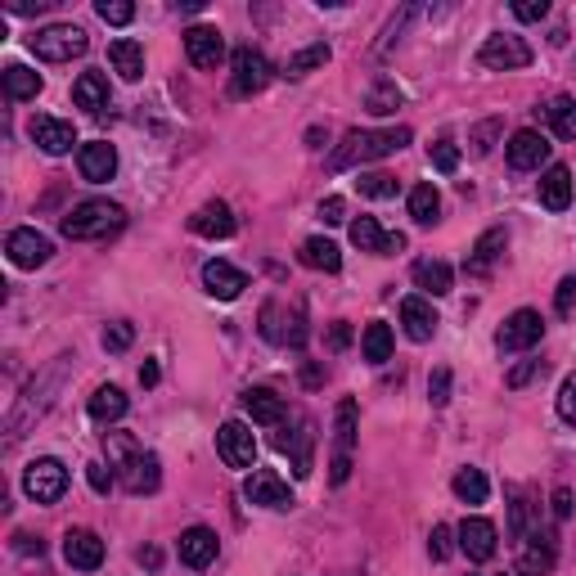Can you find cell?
<instances>
[{
	"label": "cell",
	"instance_id": "6da1fadb",
	"mask_svg": "<svg viewBox=\"0 0 576 576\" xmlns=\"http://www.w3.org/2000/svg\"><path fill=\"white\" fill-rule=\"evenodd\" d=\"M410 144V126H392V131H351L342 140V149L333 153L329 167H356V162H374V158H387V153L405 149Z\"/></svg>",
	"mask_w": 576,
	"mask_h": 576
},
{
	"label": "cell",
	"instance_id": "7a4b0ae2",
	"mask_svg": "<svg viewBox=\"0 0 576 576\" xmlns=\"http://www.w3.org/2000/svg\"><path fill=\"white\" fill-rule=\"evenodd\" d=\"M122 225H126V212L117 203H108V198H86V203H77L63 216V234L68 239H108Z\"/></svg>",
	"mask_w": 576,
	"mask_h": 576
},
{
	"label": "cell",
	"instance_id": "3957f363",
	"mask_svg": "<svg viewBox=\"0 0 576 576\" xmlns=\"http://www.w3.org/2000/svg\"><path fill=\"white\" fill-rule=\"evenodd\" d=\"M32 54L45 63H68L77 54H86V32L72 23H50L32 36Z\"/></svg>",
	"mask_w": 576,
	"mask_h": 576
},
{
	"label": "cell",
	"instance_id": "277c9868",
	"mask_svg": "<svg viewBox=\"0 0 576 576\" xmlns=\"http://www.w3.org/2000/svg\"><path fill=\"white\" fill-rule=\"evenodd\" d=\"M266 81H270L266 54L252 50V45L234 50V59H230V90H234V95L248 99V95H257V90H266Z\"/></svg>",
	"mask_w": 576,
	"mask_h": 576
},
{
	"label": "cell",
	"instance_id": "5b68a950",
	"mask_svg": "<svg viewBox=\"0 0 576 576\" xmlns=\"http://www.w3.org/2000/svg\"><path fill=\"white\" fill-rule=\"evenodd\" d=\"M23 491L32 495L36 504L63 500V491H68V468H63L59 459H36V464H27V473H23Z\"/></svg>",
	"mask_w": 576,
	"mask_h": 576
},
{
	"label": "cell",
	"instance_id": "8992f818",
	"mask_svg": "<svg viewBox=\"0 0 576 576\" xmlns=\"http://www.w3.org/2000/svg\"><path fill=\"white\" fill-rule=\"evenodd\" d=\"M216 455H221L230 468H252V464H257V437H252L248 423H239V419L221 423V432H216Z\"/></svg>",
	"mask_w": 576,
	"mask_h": 576
},
{
	"label": "cell",
	"instance_id": "52a82bcc",
	"mask_svg": "<svg viewBox=\"0 0 576 576\" xmlns=\"http://www.w3.org/2000/svg\"><path fill=\"white\" fill-rule=\"evenodd\" d=\"M545 338V320H540V311H531V306H522V311H513L509 320H504L500 329V351H527L536 347V342Z\"/></svg>",
	"mask_w": 576,
	"mask_h": 576
},
{
	"label": "cell",
	"instance_id": "ba28073f",
	"mask_svg": "<svg viewBox=\"0 0 576 576\" xmlns=\"http://www.w3.org/2000/svg\"><path fill=\"white\" fill-rule=\"evenodd\" d=\"M477 59L486 63V68H500V72H509V68H527L531 63V45L522 41V36H486L482 41V50H477Z\"/></svg>",
	"mask_w": 576,
	"mask_h": 576
},
{
	"label": "cell",
	"instance_id": "9c48e42d",
	"mask_svg": "<svg viewBox=\"0 0 576 576\" xmlns=\"http://www.w3.org/2000/svg\"><path fill=\"white\" fill-rule=\"evenodd\" d=\"M243 495H248L252 504H261V509H288L293 504V491H288V482L279 473H270V468H257V473H248V482H243Z\"/></svg>",
	"mask_w": 576,
	"mask_h": 576
},
{
	"label": "cell",
	"instance_id": "30bf717a",
	"mask_svg": "<svg viewBox=\"0 0 576 576\" xmlns=\"http://www.w3.org/2000/svg\"><path fill=\"white\" fill-rule=\"evenodd\" d=\"M162 482V468H158V455H149V450H131V455L122 459V486L131 495H149L158 491Z\"/></svg>",
	"mask_w": 576,
	"mask_h": 576
},
{
	"label": "cell",
	"instance_id": "8fae6325",
	"mask_svg": "<svg viewBox=\"0 0 576 576\" xmlns=\"http://www.w3.org/2000/svg\"><path fill=\"white\" fill-rule=\"evenodd\" d=\"M5 252H9V261H14L18 270H36V266H45L50 261V239L45 234H36V230H14L5 239Z\"/></svg>",
	"mask_w": 576,
	"mask_h": 576
},
{
	"label": "cell",
	"instance_id": "7c38bea8",
	"mask_svg": "<svg viewBox=\"0 0 576 576\" xmlns=\"http://www.w3.org/2000/svg\"><path fill=\"white\" fill-rule=\"evenodd\" d=\"M500 531H495V522L486 518H464L459 522V549H464L473 563H486V558H495V549H500Z\"/></svg>",
	"mask_w": 576,
	"mask_h": 576
},
{
	"label": "cell",
	"instance_id": "4fadbf2b",
	"mask_svg": "<svg viewBox=\"0 0 576 576\" xmlns=\"http://www.w3.org/2000/svg\"><path fill=\"white\" fill-rule=\"evenodd\" d=\"M63 558H68V567H77V572H95V567L104 563V540H99L95 531L77 527L63 536Z\"/></svg>",
	"mask_w": 576,
	"mask_h": 576
},
{
	"label": "cell",
	"instance_id": "5bb4252c",
	"mask_svg": "<svg viewBox=\"0 0 576 576\" xmlns=\"http://www.w3.org/2000/svg\"><path fill=\"white\" fill-rule=\"evenodd\" d=\"M32 140L41 144V153H50V158H59V153H68L72 144H77V131H72V122H63V117H32Z\"/></svg>",
	"mask_w": 576,
	"mask_h": 576
},
{
	"label": "cell",
	"instance_id": "9a60e30c",
	"mask_svg": "<svg viewBox=\"0 0 576 576\" xmlns=\"http://www.w3.org/2000/svg\"><path fill=\"white\" fill-rule=\"evenodd\" d=\"M351 243H356L360 252H378V257H396V252L405 248V234H383L378 230L374 216H360V221H351Z\"/></svg>",
	"mask_w": 576,
	"mask_h": 576
},
{
	"label": "cell",
	"instance_id": "2e32d148",
	"mask_svg": "<svg viewBox=\"0 0 576 576\" xmlns=\"http://www.w3.org/2000/svg\"><path fill=\"white\" fill-rule=\"evenodd\" d=\"M77 167H81V176H86L90 185H104V180H113V171H117V149H113L108 140H90V144H81Z\"/></svg>",
	"mask_w": 576,
	"mask_h": 576
},
{
	"label": "cell",
	"instance_id": "e0dca14e",
	"mask_svg": "<svg viewBox=\"0 0 576 576\" xmlns=\"http://www.w3.org/2000/svg\"><path fill=\"white\" fill-rule=\"evenodd\" d=\"M185 54L194 68H216L225 59V41L216 27H189L185 32Z\"/></svg>",
	"mask_w": 576,
	"mask_h": 576
},
{
	"label": "cell",
	"instance_id": "ac0fdd59",
	"mask_svg": "<svg viewBox=\"0 0 576 576\" xmlns=\"http://www.w3.org/2000/svg\"><path fill=\"white\" fill-rule=\"evenodd\" d=\"M549 158V140L540 131H513L509 140V167L513 171H536Z\"/></svg>",
	"mask_w": 576,
	"mask_h": 576
},
{
	"label": "cell",
	"instance_id": "d6986e66",
	"mask_svg": "<svg viewBox=\"0 0 576 576\" xmlns=\"http://www.w3.org/2000/svg\"><path fill=\"white\" fill-rule=\"evenodd\" d=\"M203 288L212 297H221V302H234V297L248 288V275L234 270L230 261H207V266H203Z\"/></svg>",
	"mask_w": 576,
	"mask_h": 576
},
{
	"label": "cell",
	"instance_id": "ffe728a7",
	"mask_svg": "<svg viewBox=\"0 0 576 576\" xmlns=\"http://www.w3.org/2000/svg\"><path fill=\"white\" fill-rule=\"evenodd\" d=\"M189 230L198 239H230L234 234V212L225 203H203L194 216H189Z\"/></svg>",
	"mask_w": 576,
	"mask_h": 576
},
{
	"label": "cell",
	"instance_id": "44dd1931",
	"mask_svg": "<svg viewBox=\"0 0 576 576\" xmlns=\"http://www.w3.org/2000/svg\"><path fill=\"white\" fill-rule=\"evenodd\" d=\"M401 324H405V333H410L414 342H428L432 333H437V311H432V302L428 297H405L401 302Z\"/></svg>",
	"mask_w": 576,
	"mask_h": 576
},
{
	"label": "cell",
	"instance_id": "7402d4cb",
	"mask_svg": "<svg viewBox=\"0 0 576 576\" xmlns=\"http://www.w3.org/2000/svg\"><path fill=\"white\" fill-rule=\"evenodd\" d=\"M180 563L185 567H207L216 558V531L212 527H189L180 531Z\"/></svg>",
	"mask_w": 576,
	"mask_h": 576
},
{
	"label": "cell",
	"instance_id": "603a6c76",
	"mask_svg": "<svg viewBox=\"0 0 576 576\" xmlns=\"http://www.w3.org/2000/svg\"><path fill=\"white\" fill-rule=\"evenodd\" d=\"M72 104L86 108V113H104L108 108V77L104 72H81L72 81Z\"/></svg>",
	"mask_w": 576,
	"mask_h": 576
},
{
	"label": "cell",
	"instance_id": "cb8c5ba5",
	"mask_svg": "<svg viewBox=\"0 0 576 576\" xmlns=\"http://www.w3.org/2000/svg\"><path fill=\"white\" fill-rule=\"evenodd\" d=\"M243 410L252 423H279L284 419V396L270 392V387H248L243 392Z\"/></svg>",
	"mask_w": 576,
	"mask_h": 576
},
{
	"label": "cell",
	"instance_id": "d4e9b609",
	"mask_svg": "<svg viewBox=\"0 0 576 576\" xmlns=\"http://www.w3.org/2000/svg\"><path fill=\"white\" fill-rule=\"evenodd\" d=\"M540 203H545L549 212H567V203H572V171L549 167L545 176H540Z\"/></svg>",
	"mask_w": 576,
	"mask_h": 576
},
{
	"label": "cell",
	"instance_id": "484cf974",
	"mask_svg": "<svg viewBox=\"0 0 576 576\" xmlns=\"http://www.w3.org/2000/svg\"><path fill=\"white\" fill-rule=\"evenodd\" d=\"M108 63H113L126 81H140L144 77V50H140V41H131V36H117V41L108 45Z\"/></svg>",
	"mask_w": 576,
	"mask_h": 576
},
{
	"label": "cell",
	"instance_id": "4316f807",
	"mask_svg": "<svg viewBox=\"0 0 576 576\" xmlns=\"http://www.w3.org/2000/svg\"><path fill=\"white\" fill-rule=\"evenodd\" d=\"M414 284H419L423 293H432V297H446L450 284H455V275H450L446 261L423 257V261H414Z\"/></svg>",
	"mask_w": 576,
	"mask_h": 576
},
{
	"label": "cell",
	"instance_id": "83f0119b",
	"mask_svg": "<svg viewBox=\"0 0 576 576\" xmlns=\"http://www.w3.org/2000/svg\"><path fill=\"white\" fill-rule=\"evenodd\" d=\"M504 243H509V234L495 225V230H486L482 239L473 243V257H468V275H486V270L495 266V257L504 252Z\"/></svg>",
	"mask_w": 576,
	"mask_h": 576
},
{
	"label": "cell",
	"instance_id": "f1b7e54d",
	"mask_svg": "<svg viewBox=\"0 0 576 576\" xmlns=\"http://www.w3.org/2000/svg\"><path fill=\"white\" fill-rule=\"evenodd\" d=\"M275 446L284 450V455H293V473H297V477L311 473V423H306L302 432H288V428H284V432L275 437Z\"/></svg>",
	"mask_w": 576,
	"mask_h": 576
},
{
	"label": "cell",
	"instance_id": "f546056e",
	"mask_svg": "<svg viewBox=\"0 0 576 576\" xmlns=\"http://www.w3.org/2000/svg\"><path fill=\"white\" fill-rule=\"evenodd\" d=\"M302 266H311V270H324V275H333V270H342V252H338V243H329V239H306L302 243Z\"/></svg>",
	"mask_w": 576,
	"mask_h": 576
},
{
	"label": "cell",
	"instance_id": "4dcf8cb0",
	"mask_svg": "<svg viewBox=\"0 0 576 576\" xmlns=\"http://www.w3.org/2000/svg\"><path fill=\"white\" fill-rule=\"evenodd\" d=\"M122 414H126V392H122V387H113V383L95 387V396H90V419L113 423V419H122Z\"/></svg>",
	"mask_w": 576,
	"mask_h": 576
},
{
	"label": "cell",
	"instance_id": "1f68e13d",
	"mask_svg": "<svg viewBox=\"0 0 576 576\" xmlns=\"http://www.w3.org/2000/svg\"><path fill=\"white\" fill-rule=\"evenodd\" d=\"M360 347H365V360H369V365H383V360H392V329H387L383 320H369V324H365V338H360Z\"/></svg>",
	"mask_w": 576,
	"mask_h": 576
},
{
	"label": "cell",
	"instance_id": "d6a6232c",
	"mask_svg": "<svg viewBox=\"0 0 576 576\" xmlns=\"http://www.w3.org/2000/svg\"><path fill=\"white\" fill-rule=\"evenodd\" d=\"M5 95L9 99H36L41 95V72L23 68V63H9L5 68Z\"/></svg>",
	"mask_w": 576,
	"mask_h": 576
},
{
	"label": "cell",
	"instance_id": "836d02e7",
	"mask_svg": "<svg viewBox=\"0 0 576 576\" xmlns=\"http://www.w3.org/2000/svg\"><path fill=\"white\" fill-rule=\"evenodd\" d=\"M455 495L464 504H486V495H491V482H486L482 468H459L455 473Z\"/></svg>",
	"mask_w": 576,
	"mask_h": 576
},
{
	"label": "cell",
	"instance_id": "e575fe53",
	"mask_svg": "<svg viewBox=\"0 0 576 576\" xmlns=\"http://www.w3.org/2000/svg\"><path fill=\"white\" fill-rule=\"evenodd\" d=\"M410 216L419 225H432L441 216V194H437V185H414L410 189Z\"/></svg>",
	"mask_w": 576,
	"mask_h": 576
},
{
	"label": "cell",
	"instance_id": "d590c367",
	"mask_svg": "<svg viewBox=\"0 0 576 576\" xmlns=\"http://www.w3.org/2000/svg\"><path fill=\"white\" fill-rule=\"evenodd\" d=\"M333 441H338V455L351 459V446H356V401H338V423H333Z\"/></svg>",
	"mask_w": 576,
	"mask_h": 576
},
{
	"label": "cell",
	"instance_id": "8d00e7d4",
	"mask_svg": "<svg viewBox=\"0 0 576 576\" xmlns=\"http://www.w3.org/2000/svg\"><path fill=\"white\" fill-rule=\"evenodd\" d=\"M549 126H554V135H563V140H576V99L572 95H558L554 104L545 108Z\"/></svg>",
	"mask_w": 576,
	"mask_h": 576
},
{
	"label": "cell",
	"instance_id": "74e56055",
	"mask_svg": "<svg viewBox=\"0 0 576 576\" xmlns=\"http://www.w3.org/2000/svg\"><path fill=\"white\" fill-rule=\"evenodd\" d=\"M554 572V545H540V540H531L527 554L518 558V576H549Z\"/></svg>",
	"mask_w": 576,
	"mask_h": 576
},
{
	"label": "cell",
	"instance_id": "f35d334b",
	"mask_svg": "<svg viewBox=\"0 0 576 576\" xmlns=\"http://www.w3.org/2000/svg\"><path fill=\"white\" fill-rule=\"evenodd\" d=\"M320 63H329V45H324V41H320V45H306V50H297L293 59L284 63V77L297 81V77H306L311 68H320Z\"/></svg>",
	"mask_w": 576,
	"mask_h": 576
},
{
	"label": "cell",
	"instance_id": "ab89813d",
	"mask_svg": "<svg viewBox=\"0 0 576 576\" xmlns=\"http://www.w3.org/2000/svg\"><path fill=\"white\" fill-rule=\"evenodd\" d=\"M356 189L365 198H392L396 194V176H392V171H360Z\"/></svg>",
	"mask_w": 576,
	"mask_h": 576
},
{
	"label": "cell",
	"instance_id": "60d3db41",
	"mask_svg": "<svg viewBox=\"0 0 576 576\" xmlns=\"http://www.w3.org/2000/svg\"><path fill=\"white\" fill-rule=\"evenodd\" d=\"M365 108H369V113H378V117L396 113V108H401V90H396L392 81H378V86L365 95Z\"/></svg>",
	"mask_w": 576,
	"mask_h": 576
},
{
	"label": "cell",
	"instance_id": "b9f144b4",
	"mask_svg": "<svg viewBox=\"0 0 576 576\" xmlns=\"http://www.w3.org/2000/svg\"><path fill=\"white\" fill-rule=\"evenodd\" d=\"M428 158H432V167H437L441 176H450V171H459V144L455 140H437L428 149Z\"/></svg>",
	"mask_w": 576,
	"mask_h": 576
},
{
	"label": "cell",
	"instance_id": "7bdbcfd3",
	"mask_svg": "<svg viewBox=\"0 0 576 576\" xmlns=\"http://www.w3.org/2000/svg\"><path fill=\"white\" fill-rule=\"evenodd\" d=\"M99 18H104L108 27H126L135 18V5H126V0H99Z\"/></svg>",
	"mask_w": 576,
	"mask_h": 576
},
{
	"label": "cell",
	"instance_id": "ee69618b",
	"mask_svg": "<svg viewBox=\"0 0 576 576\" xmlns=\"http://www.w3.org/2000/svg\"><path fill=\"white\" fill-rule=\"evenodd\" d=\"M504 131V122L500 117H486V122H477L473 126V153H491V144H495V135Z\"/></svg>",
	"mask_w": 576,
	"mask_h": 576
},
{
	"label": "cell",
	"instance_id": "f6af8a7d",
	"mask_svg": "<svg viewBox=\"0 0 576 576\" xmlns=\"http://www.w3.org/2000/svg\"><path fill=\"white\" fill-rule=\"evenodd\" d=\"M135 342V329L126 320H117V324H108L104 329V351H126Z\"/></svg>",
	"mask_w": 576,
	"mask_h": 576
},
{
	"label": "cell",
	"instance_id": "bcb514c9",
	"mask_svg": "<svg viewBox=\"0 0 576 576\" xmlns=\"http://www.w3.org/2000/svg\"><path fill=\"white\" fill-rule=\"evenodd\" d=\"M558 419L576 423V374H567L563 387H558Z\"/></svg>",
	"mask_w": 576,
	"mask_h": 576
},
{
	"label": "cell",
	"instance_id": "7dc6e473",
	"mask_svg": "<svg viewBox=\"0 0 576 576\" xmlns=\"http://www.w3.org/2000/svg\"><path fill=\"white\" fill-rule=\"evenodd\" d=\"M428 401H432V405H446V401H450V369H432V378H428Z\"/></svg>",
	"mask_w": 576,
	"mask_h": 576
},
{
	"label": "cell",
	"instance_id": "c3c4849f",
	"mask_svg": "<svg viewBox=\"0 0 576 576\" xmlns=\"http://www.w3.org/2000/svg\"><path fill=\"white\" fill-rule=\"evenodd\" d=\"M450 536H455L450 527H432V536H428V554L437 558V563H441V558H450V549H455V545H450Z\"/></svg>",
	"mask_w": 576,
	"mask_h": 576
},
{
	"label": "cell",
	"instance_id": "681fc988",
	"mask_svg": "<svg viewBox=\"0 0 576 576\" xmlns=\"http://www.w3.org/2000/svg\"><path fill=\"white\" fill-rule=\"evenodd\" d=\"M320 221L324 225H342V221H347V203H342L338 194L324 198V203H320Z\"/></svg>",
	"mask_w": 576,
	"mask_h": 576
},
{
	"label": "cell",
	"instance_id": "f907efd6",
	"mask_svg": "<svg viewBox=\"0 0 576 576\" xmlns=\"http://www.w3.org/2000/svg\"><path fill=\"white\" fill-rule=\"evenodd\" d=\"M554 306H558V315H572V306H576V275H567L563 284H558Z\"/></svg>",
	"mask_w": 576,
	"mask_h": 576
},
{
	"label": "cell",
	"instance_id": "816d5d0a",
	"mask_svg": "<svg viewBox=\"0 0 576 576\" xmlns=\"http://www.w3.org/2000/svg\"><path fill=\"white\" fill-rule=\"evenodd\" d=\"M513 14H518L522 23H540V18L549 14V5H545V0H518V5H513Z\"/></svg>",
	"mask_w": 576,
	"mask_h": 576
},
{
	"label": "cell",
	"instance_id": "f5cc1de1",
	"mask_svg": "<svg viewBox=\"0 0 576 576\" xmlns=\"http://www.w3.org/2000/svg\"><path fill=\"white\" fill-rule=\"evenodd\" d=\"M86 482L95 486L99 495H108V486H113V473H108L104 464H86Z\"/></svg>",
	"mask_w": 576,
	"mask_h": 576
},
{
	"label": "cell",
	"instance_id": "db71d44e",
	"mask_svg": "<svg viewBox=\"0 0 576 576\" xmlns=\"http://www.w3.org/2000/svg\"><path fill=\"white\" fill-rule=\"evenodd\" d=\"M522 531H527V500L513 491V536H522Z\"/></svg>",
	"mask_w": 576,
	"mask_h": 576
},
{
	"label": "cell",
	"instance_id": "11a10c76",
	"mask_svg": "<svg viewBox=\"0 0 576 576\" xmlns=\"http://www.w3.org/2000/svg\"><path fill=\"white\" fill-rule=\"evenodd\" d=\"M536 369H540V360H531V365H518V369H513V374H509V387H522L531 374H536Z\"/></svg>",
	"mask_w": 576,
	"mask_h": 576
},
{
	"label": "cell",
	"instance_id": "9f6ffc18",
	"mask_svg": "<svg viewBox=\"0 0 576 576\" xmlns=\"http://www.w3.org/2000/svg\"><path fill=\"white\" fill-rule=\"evenodd\" d=\"M347 342H351V329H347V324H333V333H329V347H333V351H342V347H347Z\"/></svg>",
	"mask_w": 576,
	"mask_h": 576
},
{
	"label": "cell",
	"instance_id": "6f0895ef",
	"mask_svg": "<svg viewBox=\"0 0 576 576\" xmlns=\"http://www.w3.org/2000/svg\"><path fill=\"white\" fill-rule=\"evenodd\" d=\"M554 513H558V518L572 513V495H567V491H554Z\"/></svg>",
	"mask_w": 576,
	"mask_h": 576
},
{
	"label": "cell",
	"instance_id": "680465c9",
	"mask_svg": "<svg viewBox=\"0 0 576 576\" xmlns=\"http://www.w3.org/2000/svg\"><path fill=\"white\" fill-rule=\"evenodd\" d=\"M140 383H144V387L158 383V365H153V360H144V365H140Z\"/></svg>",
	"mask_w": 576,
	"mask_h": 576
},
{
	"label": "cell",
	"instance_id": "91938a15",
	"mask_svg": "<svg viewBox=\"0 0 576 576\" xmlns=\"http://www.w3.org/2000/svg\"><path fill=\"white\" fill-rule=\"evenodd\" d=\"M14 540H18V549H23V554H32V549L41 554V540H32V536H14Z\"/></svg>",
	"mask_w": 576,
	"mask_h": 576
}]
</instances>
